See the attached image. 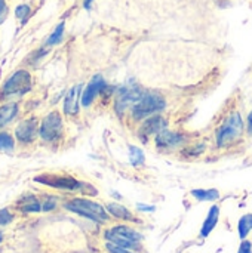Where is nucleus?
Instances as JSON below:
<instances>
[{
	"label": "nucleus",
	"instance_id": "nucleus-17",
	"mask_svg": "<svg viewBox=\"0 0 252 253\" xmlns=\"http://www.w3.org/2000/svg\"><path fill=\"white\" fill-rule=\"evenodd\" d=\"M105 209H107V212H108L111 216H114L116 219H120V221H134L132 213H131L123 205H120V203H108V205L105 206Z\"/></svg>",
	"mask_w": 252,
	"mask_h": 253
},
{
	"label": "nucleus",
	"instance_id": "nucleus-15",
	"mask_svg": "<svg viewBox=\"0 0 252 253\" xmlns=\"http://www.w3.org/2000/svg\"><path fill=\"white\" fill-rule=\"evenodd\" d=\"M18 209L22 213H37L42 212V202L36 197V196H24L19 202H18Z\"/></svg>",
	"mask_w": 252,
	"mask_h": 253
},
{
	"label": "nucleus",
	"instance_id": "nucleus-27",
	"mask_svg": "<svg viewBox=\"0 0 252 253\" xmlns=\"http://www.w3.org/2000/svg\"><path fill=\"white\" fill-rule=\"evenodd\" d=\"M56 208V199L55 197H46V200L42 203V211L43 212H49L52 209Z\"/></svg>",
	"mask_w": 252,
	"mask_h": 253
},
{
	"label": "nucleus",
	"instance_id": "nucleus-5",
	"mask_svg": "<svg viewBox=\"0 0 252 253\" xmlns=\"http://www.w3.org/2000/svg\"><path fill=\"white\" fill-rule=\"evenodd\" d=\"M105 240L120 248H126L131 251H138L140 243L143 240V234L138 233L135 228L128 225H116L104 233Z\"/></svg>",
	"mask_w": 252,
	"mask_h": 253
},
{
	"label": "nucleus",
	"instance_id": "nucleus-32",
	"mask_svg": "<svg viewBox=\"0 0 252 253\" xmlns=\"http://www.w3.org/2000/svg\"><path fill=\"white\" fill-rule=\"evenodd\" d=\"M91 1H92V0H85V1H83V4H85V7H89V4H91Z\"/></svg>",
	"mask_w": 252,
	"mask_h": 253
},
{
	"label": "nucleus",
	"instance_id": "nucleus-6",
	"mask_svg": "<svg viewBox=\"0 0 252 253\" xmlns=\"http://www.w3.org/2000/svg\"><path fill=\"white\" fill-rule=\"evenodd\" d=\"M62 133H64V122H62L61 114L58 111L49 113L40 123L39 136L45 142L53 144L61 139Z\"/></svg>",
	"mask_w": 252,
	"mask_h": 253
},
{
	"label": "nucleus",
	"instance_id": "nucleus-22",
	"mask_svg": "<svg viewBox=\"0 0 252 253\" xmlns=\"http://www.w3.org/2000/svg\"><path fill=\"white\" fill-rule=\"evenodd\" d=\"M129 157H131V163L132 166H140L144 163V153L137 148V147H129Z\"/></svg>",
	"mask_w": 252,
	"mask_h": 253
},
{
	"label": "nucleus",
	"instance_id": "nucleus-30",
	"mask_svg": "<svg viewBox=\"0 0 252 253\" xmlns=\"http://www.w3.org/2000/svg\"><path fill=\"white\" fill-rule=\"evenodd\" d=\"M248 135L252 136V111L250 113V116H248Z\"/></svg>",
	"mask_w": 252,
	"mask_h": 253
},
{
	"label": "nucleus",
	"instance_id": "nucleus-9",
	"mask_svg": "<svg viewBox=\"0 0 252 253\" xmlns=\"http://www.w3.org/2000/svg\"><path fill=\"white\" fill-rule=\"evenodd\" d=\"M39 123L36 119H27L24 122H21L16 129H15V138L21 142V144H31L37 135H39Z\"/></svg>",
	"mask_w": 252,
	"mask_h": 253
},
{
	"label": "nucleus",
	"instance_id": "nucleus-21",
	"mask_svg": "<svg viewBox=\"0 0 252 253\" xmlns=\"http://www.w3.org/2000/svg\"><path fill=\"white\" fill-rule=\"evenodd\" d=\"M62 36H64V22H61V24H58V25H56V28L53 30V33L49 36V39H48L46 44H48V46L58 44V43L62 40Z\"/></svg>",
	"mask_w": 252,
	"mask_h": 253
},
{
	"label": "nucleus",
	"instance_id": "nucleus-1",
	"mask_svg": "<svg viewBox=\"0 0 252 253\" xmlns=\"http://www.w3.org/2000/svg\"><path fill=\"white\" fill-rule=\"evenodd\" d=\"M166 107L165 98L157 92H144L143 98L131 108V116L135 122L146 120L154 114H159Z\"/></svg>",
	"mask_w": 252,
	"mask_h": 253
},
{
	"label": "nucleus",
	"instance_id": "nucleus-26",
	"mask_svg": "<svg viewBox=\"0 0 252 253\" xmlns=\"http://www.w3.org/2000/svg\"><path fill=\"white\" fill-rule=\"evenodd\" d=\"M12 219H13V216L7 209H0V227H4V225L10 224Z\"/></svg>",
	"mask_w": 252,
	"mask_h": 253
},
{
	"label": "nucleus",
	"instance_id": "nucleus-31",
	"mask_svg": "<svg viewBox=\"0 0 252 253\" xmlns=\"http://www.w3.org/2000/svg\"><path fill=\"white\" fill-rule=\"evenodd\" d=\"M138 209L140 211H147V212H153L154 211L153 206H143V205H138Z\"/></svg>",
	"mask_w": 252,
	"mask_h": 253
},
{
	"label": "nucleus",
	"instance_id": "nucleus-14",
	"mask_svg": "<svg viewBox=\"0 0 252 253\" xmlns=\"http://www.w3.org/2000/svg\"><path fill=\"white\" fill-rule=\"evenodd\" d=\"M218 218H220V208L217 205H214V206H211V209L208 212V216L203 221V225L201 228V237L205 239V237H208L212 233V230L218 224Z\"/></svg>",
	"mask_w": 252,
	"mask_h": 253
},
{
	"label": "nucleus",
	"instance_id": "nucleus-3",
	"mask_svg": "<svg viewBox=\"0 0 252 253\" xmlns=\"http://www.w3.org/2000/svg\"><path fill=\"white\" fill-rule=\"evenodd\" d=\"M64 208L73 213H77L83 218H88L95 222H105L108 221V212L100 203L92 202L89 199H73L68 200Z\"/></svg>",
	"mask_w": 252,
	"mask_h": 253
},
{
	"label": "nucleus",
	"instance_id": "nucleus-16",
	"mask_svg": "<svg viewBox=\"0 0 252 253\" xmlns=\"http://www.w3.org/2000/svg\"><path fill=\"white\" fill-rule=\"evenodd\" d=\"M19 107L16 102H6L0 105V129L6 127L18 114Z\"/></svg>",
	"mask_w": 252,
	"mask_h": 253
},
{
	"label": "nucleus",
	"instance_id": "nucleus-12",
	"mask_svg": "<svg viewBox=\"0 0 252 253\" xmlns=\"http://www.w3.org/2000/svg\"><path fill=\"white\" fill-rule=\"evenodd\" d=\"M82 89H83V84H76L73 86L65 98H64V114L67 116H73L79 111V101H82Z\"/></svg>",
	"mask_w": 252,
	"mask_h": 253
},
{
	"label": "nucleus",
	"instance_id": "nucleus-2",
	"mask_svg": "<svg viewBox=\"0 0 252 253\" xmlns=\"http://www.w3.org/2000/svg\"><path fill=\"white\" fill-rule=\"evenodd\" d=\"M33 79L31 74L25 70L15 71L3 84L0 90V101H9L24 96L31 90Z\"/></svg>",
	"mask_w": 252,
	"mask_h": 253
},
{
	"label": "nucleus",
	"instance_id": "nucleus-23",
	"mask_svg": "<svg viewBox=\"0 0 252 253\" xmlns=\"http://www.w3.org/2000/svg\"><path fill=\"white\" fill-rule=\"evenodd\" d=\"M30 13H31V9H30V6H28V4H19V6H16V9H15V15H16V18H18V19H21L22 22H25V21H27V18L30 16Z\"/></svg>",
	"mask_w": 252,
	"mask_h": 253
},
{
	"label": "nucleus",
	"instance_id": "nucleus-13",
	"mask_svg": "<svg viewBox=\"0 0 252 253\" xmlns=\"http://www.w3.org/2000/svg\"><path fill=\"white\" fill-rule=\"evenodd\" d=\"M183 135L178 132H172L168 129H163L154 136V142L159 148H175L183 142Z\"/></svg>",
	"mask_w": 252,
	"mask_h": 253
},
{
	"label": "nucleus",
	"instance_id": "nucleus-24",
	"mask_svg": "<svg viewBox=\"0 0 252 253\" xmlns=\"http://www.w3.org/2000/svg\"><path fill=\"white\" fill-rule=\"evenodd\" d=\"M203 151H205V144H196V145H192V147H189L187 150H184V154H187V156H190V157H198V156H201Z\"/></svg>",
	"mask_w": 252,
	"mask_h": 253
},
{
	"label": "nucleus",
	"instance_id": "nucleus-20",
	"mask_svg": "<svg viewBox=\"0 0 252 253\" xmlns=\"http://www.w3.org/2000/svg\"><path fill=\"white\" fill-rule=\"evenodd\" d=\"M15 148L13 136L7 132H0V153H12Z\"/></svg>",
	"mask_w": 252,
	"mask_h": 253
},
{
	"label": "nucleus",
	"instance_id": "nucleus-25",
	"mask_svg": "<svg viewBox=\"0 0 252 253\" xmlns=\"http://www.w3.org/2000/svg\"><path fill=\"white\" fill-rule=\"evenodd\" d=\"M105 249L108 251V253H137L135 251H131V249H126V248H120L117 245H113V243H107L105 245Z\"/></svg>",
	"mask_w": 252,
	"mask_h": 253
},
{
	"label": "nucleus",
	"instance_id": "nucleus-8",
	"mask_svg": "<svg viewBox=\"0 0 252 253\" xmlns=\"http://www.w3.org/2000/svg\"><path fill=\"white\" fill-rule=\"evenodd\" d=\"M34 181L49 185L56 190L77 191V190L85 188V184H82L80 181H77L71 176H67V175H40V176H36Z\"/></svg>",
	"mask_w": 252,
	"mask_h": 253
},
{
	"label": "nucleus",
	"instance_id": "nucleus-28",
	"mask_svg": "<svg viewBox=\"0 0 252 253\" xmlns=\"http://www.w3.org/2000/svg\"><path fill=\"white\" fill-rule=\"evenodd\" d=\"M9 13V7L6 4V0H0V24L4 22V19L7 18Z\"/></svg>",
	"mask_w": 252,
	"mask_h": 253
},
{
	"label": "nucleus",
	"instance_id": "nucleus-18",
	"mask_svg": "<svg viewBox=\"0 0 252 253\" xmlns=\"http://www.w3.org/2000/svg\"><path fill=\"white\" fill-rule=\"evenodd\" d=\"M192 196L199 202H215L220 199L218 190H214V188H211V190H193Z\"/></svg>",
	"mask_w": 252,
	"mask_h": 253
},
{
	"label": "nucleus",
	"instance_id": "nucleus-33",
	"mask_svg": "<svg viewBox=\"0 0 252 253\" xmlns=\"http://www.w3.org/2000/svg\"><path fill=\"white\" fill-rule=\"evenodd\" d=\"M1 240H3V234L0 233V243H1Z\"/></svg>",
	"mask_w": 252,
	"mask_h": 253
},
{
	"label": "nucleus",
	"instance_id": "nucleus-19",
	"mask_svg": "<svg viewBox=\"0 0 252 253\" xmlns=\"http://www.w3.org/2000/svg\"><path fill=\"white\" fill-rule=\"evenodd\" d=\"M252 231V213L244 215L238 222V233L241 240H247L248 234Z\"/></svg>",
	"mask_w": 252,
	"mask_h": 253
},
{
	"label": "nucleus",
	"instance_id": "nucleus-10",
	"mask_svg": "<svg viewBox=\"0 0 252 253\" xmlns=\"http://www.w3.org/2000/svg\"><path fill=\"white\" fill-rule=\"evenodd\" d=\"M107 89V83H105V80H104V77L102 76H94L92 77V80L88 83V86L85 87V90H83V93H82V104L85 105V107H89L95 99H97V96H100L104 90Z\"/></svg>",
	"mask_w": 252,
	"mask_h": 253
},
{
	"label": "nucleus",
	"instance_id": "nucleus-29",
	"mask_svg": "<svg viewBox=\"0 0 252 253\" xmlns=\"http://www.w3.org/2000/svg\"><path fill=\"white\" fill-rule=\"evenodd\" d=\"M238 253H252V243L248 240H242Z\"/></svg>",
	"mask_w": 252,
	"mask_h": 253
},
{
	"label": "nucleus",
	"instance_id": "nucleus-7",
	"mask_svg": "<svg viewBox=\"0 0 252 253\" xmlns=\"http://www.w3.org/2000/svg\"><path fill=\"white\" fill-rule=\"evenodd\" d=\"M144 95V90L138 86H122L114 96V108L119 114L132 108Z\"/></svg>",
	"mask_w": 252,
	"mask_h": 253
},
{
	"label": "nucleus",
	"instance_id": "nucleus-4",
	"mask_svg": "<svg viewBox=\"0 0 252 253\" xmlns=\"http://www.w3.org/2000/svg\"><path fill=\"white\" fill-rule=\"evenodd\" d=\"M244 133V120L239 111H233L223 122L220 129L217 130V145L229 147L238 139H241Z\"/></svg>",
	"mask_w": 252,
	"mask_h": 253
},
{
	"label": "nucleus",
	"instance_id": "nucleus-11",
	"mask_svg": "<svg viewBox=\"0 0 252 253\" xmlns=\"http://www.w3.org/2000/svg\"><path fill=\"white\" fill-rule=\"evenodd\" d=\"M166 126H168L166 119L162 117L160 114H154V116L146 119V120L141 123L138 133H140L141 136H146V138H147V136H151V135L156 136L159 132H162L163 129H166Z\"/></svg>",
	"mask_w": 252,
	"mask_h": 253
}]
</instances>
